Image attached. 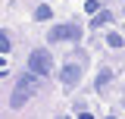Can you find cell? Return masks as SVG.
Wrapping results in <instances>:
<instances>
[{
  "instance_id": "6da1fadb",
  "label": "cell",
  "mask_w": 125,
  "mask_h": 119,
  "mask_svg": "<svg viewBox=\"0 0 125 119\" xmlns=\"http://www.w3.org/2000/svg\"><path fill=\"white\" fill-rule=\"evenodd\" d=\"M28 72L38 75V78H44V75L53 72V57H50L47 47H38V50H31V53H28Z\"/></svg>"
},
{
  "instance_id": "7a4b0ae2",
  "label": "cell",
  "mask_w": 125,
  "mask_h": 119,
  "mask_svg": "<svg viewBox=\"0 0 125 119\" xmlns=\"http://www.w3.org/2000/svg\"><path fill=\"white\" fill-rule=\"evenodd\" d=\"M78 38H81V25H75V22H69V25H53V28L47 31V41H50V44L78 41Z\"/></svg>"
},
{
  "instance_id": "3957f363",
  "label": "cell",
  "mask_w": 125,
  "mask_h": 119,
  "mask_svg": "<svg viewBox=\"0 0 125 119\" xmlns=\"http://www.w3.org/2000/svg\"><path fill=\"white\" fill-rule=\"evenodd\" d=\"M78 82H81V66L66 63V66L60 69V85H62V88H75Z\"/></svg>"
},
{
  "instance_id": "277c9868",
  "label": "cell",
  "mask_w": 125,
  "mask_h": 119,
  "mask_svg": "<svg viewBox=\"0 0 125 119\" xmlns=\"http://www.w3.org/2000/svg\"><path fill=\"white\" fill-rule=\"evenodd\" d=\"M16 91H25V94H38V91H41V82H38V75H19V78H16Z\"/></svg>"
},
{
  "instance_id": "5b68a950",
  "label": "cell",
  "mask_w": 125,
  "mask_h": 119,
  "mask_svg": "<svg viewBox=\"0 0 125 119\" xmlns=\"http://www.w3.org/2000/svg\"><path fill=\"white\" fill-rule=\"evenodd\" d=\"M109 22H113V13L100 10V13H97V19H91V28H103V25H109Z\"/></svg>"
},
{
  "instance_id": "8992f818",
  "label": "cell",
  "mask_w": 125,
  "mask_h": 119,
  "mask_svg": "<svg viewBox=\"0 0 125 119\" xmlns=\"http://www.w3.org/2000/svg\"><path fill=\"white\" fill-rule=\"evenodd\" d=\"M25 100H28V94H25V91H13L10 107H13V110H19V107H25Z\"/></svg>"
},
{
  "instance_id": "52a82bcc",
  "label": "cell",
  "mask_w": 125,
  "mask_h": 119,
  "mask_svg": "<svg viewBox=\"0 0 125 119\" xmlns=\"http://www.w3.org/2000/svg\"><path fill=\"white\" fill-rule=\"evenodd\" d=\"M109 78H113V69H100V75H97V91H103L109 85Z\"/></svg>"
},
{
  "instance_id": "ba28073f",
  "label": "cell",
  "mask_w": 125,
  "mask_h": 119,
  "mask_svg": "<svg viewBox=\"0 0 125 119\" xmlns=\"http://www.w3.org/2000/svg\"><path fill=\"white\" fill-rule=\"evenodd\" d=\"M50 16H53V10H50L47 3H41V6L34 10V19H50Z\"/></svg>"
},
{
  "instance_id": "9c48e42d",
  "label": "cell",
  "mask_w": 125,
  "mask_h": 119,
  "mask_svg": "<svg viewBox=\"0 0 125 119\" xmlns=\"http://www.w3.org/2000/svg\"><path fill=\"white\" fill-rule=\"evenodd\" d=\"M10 47H13V44H10V35H6V31H0V57H3Z\"/></svg>"
},
{
  "instance_id": "30bf717a",
  "label": "cell",
  "mask_w": 125,
  "mask_h": 119,
  "mask_svg": "<svg viewBox=\"0 0 125 119\" xmlns=\"http://www.w3.org/2000/svg\"><path fill=\"white\" fill-rule=\"evenodd\" d=\"M106 44H109V47H122V35H109Z\"/></svg>"
},
{
  "instance_id": "8fae6325",
  "label": "cell",
  "mask_w": 125,
  "mask_h": 119,
  "mask_svg": "<svg viewBox=\"0 0 125 119\" xmlns=\"http://www.w3.org/2000/svg\"><path fill=\"white\" fill-rule=\"evenodd\" d=\"M84 13H100V3H97V0H88V6H84Z\"/></svg>"
},
{
  "instance_id": "7c38bea8",
  "label": "cell",
  "mask_w": 125,
  "mask_h": 119,
  "mask_svg": "<svg viewBox=\"0 0 125 119\" xmlns=\"http://www.w3.org/2000/svg\"><path fill=\"white\" fill-rule=\"evenodd\" d=\"M78 119H94V116H91V113H81V116H78Z\"/></svg>"
},
{
  "instance_id": "4fadbf2b",
  "label": "cell",
  "mask_w": 125,
  "mask_h": 119,
  "mask_svg": "<svg viewBox=\"0 0 125 119\" xmlns=\"http://www.w3.org/2000/svg\"><path fill=\"white\" fill-rule=\"evenodd\" d=\"M0 66H3V57H0Z\"/></svg>"
},
{
  "instance_id": "5bb4252c",
  "label": "cell",
  "mask_w": 125,
  "mask_h": 119,
  "mask_svg": "<svg viewBox=\"0 0 125 119\" xmlns=\"http://www.w3.org/2000/svg\"><path fill=\"white\" fill-rule=\"evenodd\" d=\"M60 119H69V116H60Z\"/></svg>"
}]
</instances>
